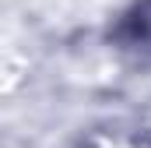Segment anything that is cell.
Listing matches in <instances>:
<instances>
[{"instance_id": "1", "label": "cell", "mask_w": 151, "mask_h": 148, "mask_svg": "<svg viewBox=\"0 0 151 148\" xmlns=\"http://www.w3.org/2000/svg\"><path fill=\"white\" fill-rule=\"evenodd\" d=\"M84 148H134V145H127V141H119V138H91Z\"/></svg>"}]
</instances>
